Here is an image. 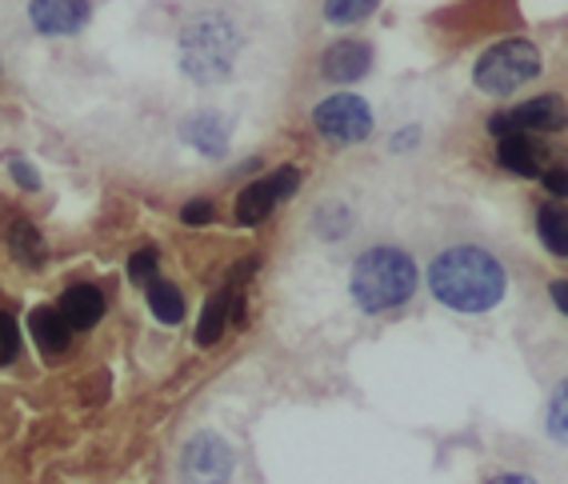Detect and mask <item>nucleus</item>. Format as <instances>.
<instances>
[{
    "instance_id": "15",
    "label": "nucleus",
    "mask_w": 568,
    "mask_h": 484,
    "mask_svg": "<svg viewBox=\"0 0 568 484\" xmlns=\"http://www.w3.org/2000/svg\"><path fill=\"white\" fill-rule=\"evenodd\" d=\"M229 316H233V289H224V293H213L209 304H204L201 324H196V341L201 344H216L229 329Z\"/></svg>"
},
{
    "instance_id": "8",
    "label": "nucleus",
    "mask_w": 568,
    "mask_h": 484,
    "mask_svg": "<svg viewBox=\"0 0 568 484\" xmlns=\"http://www.w3.org/2000/svg\"><path fill=\"white\" fill-rule=\"evenodd\" d=\"M89 12V0H32L29 4L32 29L44 32V37H72V32H81Z\"/></svg>"
},
{
    "instance_id": "4",
    "label": "nucleus",
    "mask_w": 568,
    "mask_h": 484,
    "mask_svg": "<svg viewBox=\"0 0 568 484\" xmlns=\"http://www.w3.org/2000/svg\"><path fill=\"white\" fill-rule=\"evenodd\" d=\"M540 77V52L528 41H505L497 49H488L485 57L473 69V81H477L480 92L488 97H508L517 92L520 84L537 81Z\"/></svg>"
},
{
    "instance_id": "14",
    "label": "nucleus",
    "mask_w": 568,
    "mask_h": 484,
    "mask_svg": "<svg viewBox=\"0 0 568 484\" xmlns=\"http://www.w3.org/2000/svg\"><path fill=\"white\" fill-rule=\"evenodd\" d=\"M281 204V192H276L273 177H264V181H253L248 189L236 196V221L241 224H261L268 212Z\"/></svg>"
},
{
    "instance_id": "22",
    "label": "nucleus",
    "mask_w": 568,
    "mask_h": 484,
    "mask_svg": "<svg viewBox=\"0 0 568 484\" xmlns=\"http://www.w3.org/2000/svg\"><path fill=\"white\" fill-rule=\"evenodd\" d=\"M129 276L136 284H149V281H153V276H156V249H141V253H132Z\"/></svg>"
},
{
    "instance_id": "21",
    "label": "nucleus",
    "mask_w": 568,
    "mask_h": 484,
    "mask_svg": "<svg viewBox=\"0 0 568 484\" xmlns=\"http://www.w3.org/2000/svg\"><path fill=\"white\" fill-rule=\"evenodd\" d=\"M21 353V329L9 313H0V364H12Z\"/></svg>"
},
{
    "instance_id": "23",
    "label": "nucleus",
    "mask_w": 568,
    "mask_h": 484,
    "mask_svg": "<svg viewBox=\"0 0 568 484\" xmlns=\"http://www.w3.org/2000/svg\"><path fill=\"white\" fill-rule=\"evenodd\" d=\"M540 181H545V189L552 192V196H568V169H552V164H548V169L540 172Z\"/></svg>"
},
{
    "instance_id": "7",
    "label": "nucleus",
    "mask_w": 568,
    "mask_h": 484,
    "mask_svg": "<svg viewBox=\"0 0 568 484\" xmlns=\"http://www.w3.org/2000/svg\"><path fill=\"white\" fill-rule=\"evenodd\" d=\"M568 124V104L560 97H537V101H525L517 109L500 112L488 121L493 137H513V132H560Z\"/></svg>"
},
{
    "instance_id": "2",
    "label": "nucleus",
    "mask_w": 568,
    "mask_h": 484,
    "mask_svg": "<svg viewBox=\"0 0 568 484\" xmlns=\"http://www.w3.org/2000/svg\"><path fill=\"white\" fill-rule=\"evenodd\" d=\"M241 32L229 17L201 12L181 29V69L196 84H221L236 64Z\"/></svg>"
},
{
    "instance_id": "9",
    "label": "nucleus",
    "mask_w": 568,
    "mask_h": 484,
    "mask_svg": "<svg viewBox=\"0 0 568 484\" xmlns=\"http://www.w3.org/2000/svg\"><path fill=\"white\" fill-rule=\"evenodd\" d=\"M368 69H373V49H368L365 41H336L333 49L325 52V64H321V72L336 84L361 81Z\"/></svg>"
},
{
    "instance_id": "16",
    "label": "nucleus",
    "mask_w": 568,
    "mask_h": 484,
    "mask_svg": "<svg viewBox=\"0 0 568 484\" xmlns=\"http://www.w3.org/2000/svg\"><path fill=\"white\" fill-rule=\"evenodd\" d=\"M537 232H540V244H545L552 256H568V209L560 204H545L537 212Z\"/></svg>"
},
{
    "instance_id": "25",
    "label": "nucleus",
    "mask_w": 568,
    "mask_h": 484,
    "mask_svg": "<svg viewBox=\"0 0 568 484\" xmlns=\"http://www.w3.org/2000/svg\"><path fill=\"white\" fill-rule=\"evenodd\" d=\"M12 177H17V184H21V189H41V172L32 169V164H24V161H12Z\"/></svg>"
},
{
    "instance_id": "24",
    "label": "nucleus",
    "mask_w": 568,
    "mask_h": 484,
    "mask_svg": "<svg viewBox=\"0 0 568 484\" xmlns=\"http://www.w3.org/2000/svg\"><path fill=\"white\" fill-rule=\"evenodd\" d=\"M181 221L184 224H209V221H213V204H209V201L184 204V209H181Z\"/></svg>"
},
{
    "instance_id": "11",
    "label": "nucleus",
    "mask_w": 568,
    "mask_h": 484,
    "mask_svg": "<svg viewBox=\"0 0 568 484\" xmlns=\"http://www.w3.org/2000/svg\"><path fill=\"white\" fill-rule=\"evenodd\" d=\"M229 132H233V124L224 121L221 112H196V117H189L181 124V137L193 149H201L204 157H224L229 152Z\"/></svg>"
},
{
    "instance_id": "13",
    "label": "nucleus",
    "mask_w": 568,
    "mask_h": 484,
    "mask_svg": "<svg viewBox=\"0 0 568 484\" xmlns=\"http://www.w3.org/2000/svg\"><path fill=\"white\" fill-rule=\"evenodd\" d=\"M29 333L49 356L69 353V344H72V329L61 316V309H37V313L29 316Z\"/></svg>"
},
{
    "instance_id": "19",
    "label": "nucleus",
    "mask_w": 568,
    "mask_h": 484,
    "mask_svg": "<svg viewBox=\"0 0 568 484\" xmlns=\"http://www.w3.org/2000/svg\"><path fill=\"white\" fill-rule=\"evenodd\" d=\"M376 4H381V0H325V21L328 24L365 21V17L376 9Z\"/></svg>"
},
{
    "instance_id": "18",
    "label": "nucleus",
    "mask_w": 568,
    "mask_h": 484,
    "mask_svg": "<svg viewBox=\"0 0 568 484\" xmlns=\"http://www.w3.org/2000/svg\"><path fill=\"white\" fill-rule=\"evenodd\" d=\"M149 309L161 324H181L184 316V296L176 284L169 281H149Z\"/></svg>"
},
{
    "instance_id": "6",
    "label": "nucleus",
    "mask_w": 568,
    "mask_h": 484,
    "mask_svg": "<svg viewBox=\"0 0 568 484\" xmlns=\"http://www.w3.org/2000/svg\"><path fill=\"white\" fill-rule=\"evenodd\" d=\"M233 468H236L233 448L216 433L193 436L181 456V473L189 484H229L233 481Z\"/></svg>"
},
{
    "instance_id": "12",
    "label": "nucleus",
    "mask_w": 568,
    "mask_h": 484,
    "mask_svg": "<svg viewBox=\"0 0 568 484\" xmlns=\"http://www.w3.org/2000/svg\"><path fill=\"white\" fill-rule=\"evenodd\" d=\"M61 316L69 321V329H92L104 316V293L92 284H72L61 296Z\"/></svg>"
},
{
    "instance_id": "27",
    "label": "nucleus",
    "mask_w": 568,
    "mask_h": 484,
    "mask_svg": "<svg viewBox=\"0 0 568 484\" xmlns=\"http://www.w3.org/2000/svg\"><path fill=\"white\" fill-rule=\"evenodd\" d=\"M488 484H537L532 476H520V473H508V476H497V481H488Z\"/></svg>"
},
{
    "instance_id": "5",
    "label": "nucleus",
    "mask_w": 568,
    "mask_h": 484,
    "mask_svg": "<svg viewBox=\"0 0 568 484\" xmlns=\"http://www.w3.org/2000/svg\"><path fill=\"white\" fill-rule=\"evenodd\" d=\"M313 121H316V129L325 132L328 141L361 144L368 132H373V109H368L361 97H353V92H336V97H328V101L316 104Z\"/></svg>"
},
{
    "instance_id": "10",
    "label": "nucleus",
    "mask_w": 568,
    "mask_h": 484,
    "mask_svg": "<svg viewBox=\"0 0 568 484\" xmlns=\"http://www.w3.org/2000/svg\"><path fill=\"white\" fill-rule=\"evenodd\" d=\"M500 164L508 172H520V177H540L548 169V149L540 141H532L528 132H513V137H500L497 149Z\"/></svg>"
},
{
    "instance_id": "20",
    "label": "nucleus",
    "mask_w": 568,
    "mask_h": 484,
    "mask_svg": "<svg viewBox=\"0 0 568 484\" xmlns=\"http://www.w3.org/2000/svg\"><path fill=\"white\" fill-rule=\"evenodd\" d=\"M548 433L557 436V441H568V381H560L557 389H552V396H548Z\"/></svg>"
},
{
    "instance_id": "3",
    "label": "nucleus",
    "mask_w": 568,
    "mask_h": 484,
    "mask_svg": "<svg viewBox=\"0 0 568 484\" xmlns=\"http://www.w3.org/2000/svg\"><path fill=\"white\" fill-rule=\"evenodd\" d=\"M416 293V264L400 249H368L353 264V296L365 313H385Z\"/></svg>"
},
{
    "instance_id": "17",
    "label": "nucleus",
    "mask_w": 568,
    "mask_h": 484,
    "mask_svg": "<svg viewBox=\"0 0 568 484\" xmlns=\"http://www.w3.org/2000/svg\"><path fill=\"white\" fill-rule=\"evenodd\" d=\"M9 249L12 256L21 264H29V269H37V264H44V236L37 232V224L29 221H17L9 229Z\"/></svg>"
},
{
    "instance_id": "1",
    "label": "nucleus",
    "mask_w": 568,
    "mask_h": 484,
    "mask_svg": "<svg viewBox=\"0 0 568 484\" xmlns=\"http://www.w3.org/2000/svg\"><path fill=\"white\" fill-rule=\"evenodd\" d=\"M428 289L445 309H457V313H488L497 309L500 296L508 289V276L500 269V261L485 249H473V244H460V249H448L433 261L428 269Z\"/></svg>"
},
{
    "instance_id": "26",
    "label": "nucleus",
    "mask_w": 568,
    "mask_h": 484,
    "mask_svg": "<svg viewBox=\"0 0 568 484\" xmlns=\"http://www.w3.org/2000/svg\"><path fill=\"white\" fill-rule=\"evenodd\" d=\"M548 293H552V301H557L560 313L568 316V281H557V284H552V289H548Z\"/></svg>"
}]
</instances>
